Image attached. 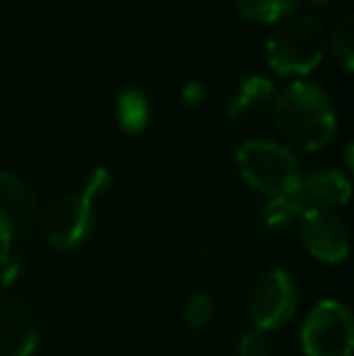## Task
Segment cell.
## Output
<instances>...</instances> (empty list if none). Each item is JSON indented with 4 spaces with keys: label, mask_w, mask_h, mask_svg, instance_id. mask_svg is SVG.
<instances>
[{
    "label": "cell",
    "mask_w": 354,
    "mask_h": 356,
    "mask_svg": "<svg viewBox=\"0 0 354 356\" xmlns=\"http://www.w3.org/2000/svg\"><path fill=\"white\" fill-rule=\"evenodd\" d=\"M207 97V85L202 80H189L182 88V102L184 104H199Z\"/></svg>",
    "instance_id": "ac0fdd59"
},
{
    "label": "cell",
    "mask_w": 354,
    "mask_h": 356,
    "mask_svg": "<svg viewBox=\"0 0 354 356\" xmlns=\"http://www.w3.org/2000/svg\"><path fill=\"white\" fill-rule=\"evenodd\" d=\"M301 243L313 259L340 264L350 254V230L335 211H306L298 218Z\"/></svg>",
    "instance_id": "ba28073f"
},
{
    "label": "cell",
    "mask_w": 354,
    "mask_h": 356,
    "mask_svg": "<svg viewBox=\"0 0 354 356\" xmlns=\"http://www.w3.org/2000/svg\"><path fill=\"white\" fill-rule=\"evenodd\" d=\"M236 356H269V339L265 332L250 330L241 337L238 342V354Z\"/></svg>",
    "instance_id": "e0dca14e"
},
{
    "label": "cell",
    "mask_w": 354,
    "mask_h": 356,
    "mask_svg": "<svg viewBox=\"0 0 354 356\" xmlns=\"http://www.w3.org/2000/svg\"><path fill=\"white\" fill-rule=\"evenodd\" d=\"M39 344V327L27 305L0 296V356H32Z\"/></svg>",
    "instance_id": "30bf717a"
},
{
    "label": "cell",
    "mask_w": 354,
    "mask_h": 356,
    "mask_svg": "<svg viewBox=\"0 0 354 356\" xmlns=\"http://www.w3.org/2000/svg\"><path fill=\"white\" fill-rule=\"evenodd\" d=\"M214 315H216V300H214V296L207 293V291L192 293L182 305V323H184V327L192 330V332H199V330L207 327L214 320Z\"/></svg>",
    "instance_id": "9a60e30c"
},
{
    "label": "cell",
    "mask_w": 354,
    "mask_h": 356,
    "mask_svg": "<svg viewBox=\"0 0 354 356\" xmlns=\"http://www.w3.org/2000/svg\"><path fill=\"white\" fill-rule=\"evenodd\" d=\"M274 99V85L272 80L265 75H248L246 80H241L236 90L231 92L228 99V117L233 122H243L250 119L255 114H260Z\"/></svg>",
    "instance_id": "8fae6325"
},
{
    "label": "cell",
    "mask_w": 354,
    "mask_h": 356,
    "mask_svg": "<svg viewBox=\"0 0 354 356\" xmlns=\"http://www.w3.org/2000/svg\"><path fill=\"white\" fill-rule=\"evenodd\" d=\"M330 47L345 71L354 68V17L345 15L330 32Z\"/></svg>",
    "instance_id": "2e32d148"
},
{
    "label": "cell",
    "mask_w": 354,
    "mask_h": 356,
    "mask_svg": "<svg viewBox=\"0 0 354 356\" xmlns=\"http://www.w3.org/2000/svg\"><path fill=\"white\" fill-rule=\"evenodd\" d=\"M112 187L107 168L92 170L83 192L54 199L44 211V233L54 250L71 252L86 245L95 230V204Z\"/></svg>",
    "instance_id": "7a4b0ae2"
},
{
    "label": "cell",
    "mask_w": 354,
    "mask_h": 356,
    "mask_svg": "<svg viewBox=\"0 0 354 356\" xmlns=\"http://www.w3.org/2000/svg\"><path fill=\"white\" fill-rule=\"evenodd\" d=\"M306 356H352L354 320L345 303L325 298L311 308L301 325Z\"/></svg>",
    "instance_id": "52a82bcc"
},
{
    "label": "cell",
    "mask_w": 354,
    "mask_h": 356,
    "mask_svg": "<svg viewBox=\"0 0 354 356\" xmlns=\"http://www.w3.org/2000/svg\"><path fill=\"white\" fill-rule=\"evenodd\" d=\"M236 165L241 177L257 192L269 197L291 194L301 179L296 155L291 148L274 141H248L238 148Z\"/></svg>",
    "instance_id": "5b68a950"
},
{
    "label": "cell",
    "mask_w": 354,
    "mask_h": 356,
    "mask_svg": "<svg viewBox=\"0 0 354 356\" xmlns=\"http://www.w3.org/2000/svg\"><path fill=\"white\" fill-rule=\"evenodd\" d=\"M301 216V209L293 202L291 194H282V197H269V202L257 213V223L265 233L274 235L289 230Z\"/></svg>",
    "instance_id": "4fadbf2b"
},
{
    "label": "cell",
    "mask_w": 354,
    "mask_h": 356,
    "mask_svg": "<svg viewBox=\"0 0 354 356\" xmlns=\"http://www.w3.org/2000/svg\"><path fill=\"white\" fill-rule=\"evenodd\" d=\"M277 131L301 150H321L332 141L337 114L328 92L316 83L293 80L272 99Z\"/></svg>",
    "instance_id": "6da1fadb"
},
{
    "label": "cell",
    "mask_w": 354,
    "mask_h": 356,
    "mask_svg": "<svg viewBox=\"0 0 354 356\" xmlns=\"http://www.w3.org/2000/svg\"><path fill=\"white\" fill-rule=\"evenodd\" d=\"M233 5L246 19L274 24L287 15H291L298 0H233Z\"/></svg>",
    "instance_id": "5bb4252c"
},
{
    "label": "cell",
    "mask_w": 354,
    "mask_h": 356,
    "mask_svg": "<svg viewBox=\"0 0 354 356\" xmlns=\"http://www.w3.org/2000/svg\"><path fill=\"white\" fill-rule=\"evenodd\" d=\"M352 184L347 175L337 170L323 168L298 179L296 189L291 192L293 202L298 204L301 213L306 211H335L350 202Z\"/></svg>",
    "instance_id": "9c48e42d"
},
{
    "label": "cell",
    "mask_w": 354,
    "mask_h": 356,
    "mask_svg": "<svg viewBox=\"0 0 354 356\" xmlns=\"http://www.w3.org/2000/svg\"><path fill=\"white\" fill-rule=\"evenodd\" d=\"M298 308V284L287 269L274 267L262 272L250 286L248 310L257 332H274L291 323Z\"/></svg>",
    "instance_id": "8992f818"
},
{
    "label": "cell",
    "mask_w": 354,
    "mask_h": 356,
    "mask_svg": "<svg viewBox=\"0 0 354 356\" xmlns=\"http://www.w3.org/2000/svg\"><path fill=\"white\" fill-rule=\"evenodd\" d=\"M325 51V34L311 15H287L274 22L267 37V63L287 78H303L316 71Z\"/></svg>",
    "instance_id": "3957f363"
},
{
    "label": "cell",
    "mask_w": 354,
    "mask_h": 356,
    "mask_svg": "<svg viewBox=\"0 0 354 356\" xmlns=\"http://www.w3.org/2000/svg\"><path fill=\"white\" fill-rule=\"evenodd\" d=\"M151 107L141 90L127 88L117 97V122L127 134H141L148 127Z\"/></svg>",
    "instance_id": "7c38bea8"
},
{
    "label": "cell",
    "mask_w": 354,
    "mask_h": 356,
    "mask_svg": "<svg viewBox=\"0 0 354 356\" xmlns=\"http://www.w3.org/2000/svg\"><path fill=\"white\" fill-rule=\"evenodd\" d=\"M311 3H316V5H325V3H330V0H311Z\"/></svg>",
    "instance_id": "d6986e66"
},
{
    "label": "cell",
    "mask_w": 354,
    "mask_h": 356,
    "mask_svg": "<svg viewBox=\"0 0 354 356\" xmlns=\"http://www.w3.org/2000/svg\"><path fill=\"white\" fill-rule=\"evenodd\" d=\"M39 209L32 187L13 172H0V284L10 286L19 272L15 245L29 238Z\"/></svg>",
    "instance_id": "277c9868"
}]
</instances>
